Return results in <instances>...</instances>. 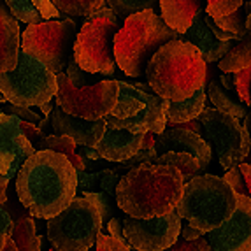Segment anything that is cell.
I'll use <instances>...</instances> for the list:
<instances>
[{"mask_svg": "<svg viewBox=\"0 0 251 251\" xmlns=\"http://www.w3.org/2000/svg\"><path fill=\"white\" fill-rule=\"evenodd\" d=\"M16 192L32 216L48 220L65 209L75 197L77 172L65 155L39 150L18 171Z\"/></svg>", "mask_w": 251, "mask_h": 251, "instance_id": "cell-1", "label": "cell"}, {"mask_svg": "<svg viewBox=\"0 0 251 251\" xmlns=\"http://www.w3.org/2000/svg\"><path fill=\"white\" fill-rule=\"evenodd\" d=\"M184 179L177 169L143 162L128 169L116 186V204L128 216L155 218L176 209Z\"/></svg>", "mask_w": 251, "mask_h": 251, "instance_id": "cell-2", "label": "cell"}, {"mask_svg": "<svg viewBox=\"0 0 251 251\" xmlns=\"http://www.w3.org/2000/svg\"><path fill=\"white\" fill-rule=\"evenodd\" d=\"M207 62L184 39H172L156 50L146 65V81L153 92L167 100H183L205 83Z\"/></svg>", "mask_w": 251, "mask_h": 251, "instance_id": "cell-3", "label": "cell"}, {"mask_svg": "<svg viewBox=\"0 0 251 251\" xmlns=\"http://www.w3.org/2000/svg\"><path fill=\"white\" fill-rule=\"evenodd\" d=\"M172 39H181V34L172 30L158 13L146 9L130 14L114 35L116 65L128 77H141L156 50Z\"/></svg>", "mask_w": 251, "mask_h": 251, "instance_id": "cell-4", "label": "cell"}, {"mask_svg": "<svg viewBox=\"0 0 251 251\" xmlns=\"http://www.w3.org/2000/svg\"><path fill=\"white\" fill-rule=\"evenodd\" d=\"M237 205V193L223 177L204 174L184 183L183 195L176 205L181 220L204 234L214 230L232 216Z\"/></svg>", "mask_w": 251, "mask_h": 251, "instance_id": "cell-5", "label": "cell"}, {"mask_svg": "<svg viewBox=\"0 0 251 251\" xmlns=\"http://www.w3.org/2000/svg\"><path fill=\"white\" fill-rule=\"evenodd\" d=\"M123 21L125 18L105 4L88 16L81 30H77L74 41V60L79 63V67L93 74H116L114 35L122 28Z\"/></svg>", "mask_w": 251, "mask_h": 251, "instance_id": "cell-6", "label": "cell"}, {"mask_svg": "<svg viewBox=\"0 0 251 251\" xmlns=\"http://www.w3.org/2000/svg\"><path fill=\"white\" fill-rule=\"evenodd\" d=\"M56 74L32 54L20 50L16 67L0 72V92L5 102L21 107L41 105L56 95Z\"/></svg>", "mask_w": 251, "mask_h": 251, "instance_id": "cell-7", "label": "cell"}, {"mask_svg": "<svg viewBox=\"0 0 251 251\" xmlns=\"http://www.w3.org/2000/svg\"><path fill=\"white\" fill-rule=\"evenodd\" d=\"M100 230V211L86 197H74L65 209L48 218V239L58 251H90Z\"/></svg>", "mask_w": 251, "mask_h": 251, "instance_id": "cell-8", "label": "cell"}, {"mask_svg": "<svg viewBox=\"0 0 251 251\" xmlns=\"http://www.w3.org/2000/svg\"><path fill=\"white\" fill-rule=\"evenodd\" d=\"M77 25L72 20L42 21L26 25L21 37V50L42 62L51 72H63L71 58H74V41Z\"/></svg>", "mask_w": 251, "mask_h": 251, "instance_id": "cell-9", "label": "cell"}, {"mask_svg": "<svg viewBox=\"0 0 251 251\" xmlns=\"http://www.w3.org/2000/svg\"><path fill=\"white\" fill-rule=\"evenodd\" d=\"M197 120L202 123L201 135L214 148L218 162L225 171L243 163L251 150L250 130L243 126L237 118L218 111L216 107H204Z\"/></svg>", "mask_w": 251, "mask_h": 251, "instance_id": "cell-10", "label": "cell"}, {"mask_svg": "<svg viewBox=\"0 0 251 251\" xmlns=\"http://www.w3.org/2000/svg\"><path fill=\"white\" fill-rule=\"evenodd\" d=\"M58 90L54 95V100L60 107L69 114L84 118V120H100L107 116L118 100V81L102 79L90 86L75 88L67 79L65 72L56 74Z\"/></svg>", "mask_w": 251, "mask_h": 251, "instance_id": "cell-11", "label": "cell"}, {"mask_svg": "<svg viewBox=\"0 0 251 251\" xmlns=\"http://www.w3.org/2000/svg\"><path fill=\"white\" fill-rule=\"evenodd\" d=\"M125 239L137 251H163L179 239L181 216L176 209L155 218H134L126 214L122 220Z\"/></svg>", "mask_w": 251, "mask_h": 251, "instance_id": "cell-12", "label": "cell"}, {"mask_svg": "<svg viewBox=\"0 0 251 251\" xmlns=\"http://www.w3.org/2000/svg\"><path fill=\"white\" fill-rule=\"evenodd\" d=\"M204 235L214 251H251V199L237 195L232 216Z\"/></svg>", "mask_w": 251, "mask_h": 251, "instance_id": "cell-13", "label": "cell"}, {"mask_svg": "<svg viewBox=\"0 0 251 251\" xmlns=\"http://www.w3.org/2000/svg\"><path fill=\"white\" fill-rule=\"evenodd\" d=\"M34 153L35 148L21 128V118L0 113V174L16 177L23 162Z\"/></svg>", "mask_w": 251, "mask_h": 251, "instance_id": "cell-14", "label": "cell"}, {"mask_svg": "<svg viewBox=\"0 0 251 251\" xmlns=\"http://www.w3.org/2000/svg\"><path fill=\"white\" fill-rule=\"evenodd\" d=\"M181 39L192 42L207 63H216L230 48V42L237 39V35L220 28L214 18L205 9H202Z\"/></svg>", "mask_w": 251, "mask_h": 251, "instance_id": "cell-15", "label": "cell"}, {"mask_svg": "<svg viewBox=\"0 0 251 251\" xmlns=\"http://www.w3.org/2000/svg\"><path fill=\"white\" fill-rule=\"evenodd\" d=\"M155 148L156 155H162L165 151L190 153L199 162L201 171H205L213 158V150L202 135L195 134L192 130L181 128L177 125H172V123H167L162 134L155 135Z\"/></svg>", "mask_w": 251, "mask_h": 251, "instance_id": "cell-16", "label": "cell"}, {"mask_svg": "<svg viewBox=\"0 0 251 251\" xmlns=\"http://www.w3.org/2000/svg\"><path fill=\"white\" fill-rule=\"evenodd\" d=\"M105 126H107L105 118H100V120H84V118L65 113L58 104L54 105V109L51 111V130L58 135L72 137L75 146L95 148V144L104 135Z\"/></svg>", "mask_w": 251, "mask_h": 251, "instance_id": "cell-17", "label": "cell"}, {"mask_svg": "<svg viewBox=\"0 0 251 251\" xmlns=\"http://www.w3.org/2000/svg\"><path fill=\"white\" fill-rule=\"evenodd\" d=\"M146 132H132V130L114 128V126H105L104 135L100 141L95 144V150L99 151L100 158L107 162L122 163L141 150Z\"/></svg>", "mask_w": 251, "mask_h": 251, "instance_id": "cell-18", "label": "cell"}, {"mask_svg": "<svg viewBox=\"0 0 251 251\" xmlns=\"http://www.w3.org/2000/svg\"><path fill=\"white\" fill-rule=\"evenodd\" d=\"M21 50L20 25L5 2L0 0V72L16 67L18 53Z\"/></svg>", "mask_w": 251, "mask_h": 251, "instance_id": "cell-19", "label": "cell"}, {"mask_svg": "<svg viewBox=\"0 0 251 251\" xmlns=\"http://www.w3.org/2000/svg\"><path fill=\"white\" fill-rule=\"evenodd\" d=\"M205 4L207 0H160V16L172 30L183 35Z\"/></svg>", "mask_w": 251, "mask_h": 251, "instance_id": "cell-20", "label": "cell"}, {"mask_svg": "<svg viewBox=\"0 0 251 251\" xmlns=\"http://www.w3.org/2000/svg\"><path fill=\"white\" fill-rule=\"evenodd\" d=\"M216 72H218L216 65H214V63H207L204 88H205L207 97H209V100L213 102V107H216L218 111H222V113H225V114H230V116L237 118V120H243L248 114V107L244 104H241V102H237L235 99H232V97L223 90V86L220 84L218 77L214 75Z\"/></svg>", "mask_w": 251, "mask_h": 251, "instance_id": "cell-21", "label": "cell"}, {"mask_svg": "<svg viewBox=\"0 0 251 251\" xmlns=\"http://www.w3.org/2000/svg\"><path fill=\"white\" fill-rule=\"evenodd\" d=\"M11 13L18 21L26 25H37L51 18H63L51 0H5Z\"/></svg>", "mask_w": 251, "mask_h": 251, "instance_id": "cell-22", "label": "cell"}, {"mask_svg": "<svg viewBox=\"0 0 251 251\" xmlns=\"http://www.w3.org/2000/svg\"><path fill=\"white\" fill-rule=\"evenodd\" d=\"M205 100H207V93H205L204 86L199 88L193 95H190L188 99H183V100L163 99V113L167 118V123L176 125V123H184L197 118L202 109L205 107Z\"/></svg>", "mask_w": 251, "mask_h": 251, "instance_id": "cell-23", "label": "cell"}, {"mask_svg": "<svg viewBox=\"0 0 251 251\" xmlns=\"http://www.w3.org/2000/svg\"><path fill=\"white\" fill-rule=\"evenodd\" d=\"M216 63L220 71L230 72V74H235V72L250 67L251 65V30H248L241 39L232 41L230 48L226 50V53L223 54Z\"/></svg>", "mask_w": 251, "mask_h": 251, "instance_id": "cell-24", "label": "cell"}, {"mask_svg": "<svg viewBox=\"0 0 251 251\" xmlns=\"http://www.w3.org/2000/svg\"><path fill=\"white\" fill-rule=\"evenodd\" d=\"M153 163H160V165H171V167L177 169L183 176L184 183L195 177L201 172L199 162L193 158L190 153H183V151H165L162 155H158Z\"/></svg>", "mask_w": 251, "mask_h": 251, "instance_id": "cell-25", "label": "cell"}, {"mask_svg": "<svg viewBox=\"0 0 251 251\" xmlns=\"http://www.w3.org/2000/svg\"><path fill=\"white\" fill-rule=\"evenodd\" d=\"M41 150H51V151H56V153L65 155L69 158V162L72 163V167L75 169V172L86 171L83 156H81L79 153H75V143L69 135H58V134L46 135L44 143L41 144Z\"/></svg>", "mask_w": 251, "mask_h": 251, "instance_id": "cell-26", "label": "cell"}, {"mask_svg": "<svg viewBox=\"0 0 251 251\" xmlns=\"http://www.w3.org/2000/svg\"><path fill=\"white\" fill-rule=\"evenodd\" d=\"M18 251H41V237L35 234V223L32 218H21L13 228V237Z\"/></svg>", "mask_w": 251, "mask_h": 251, "instance_id": "cell-27", "label": "cell"}, {"mask_svg": "<svg viewBox=\"0 0 251 251\" xmlns=\"http://www.w3.org/2000/svg\"><path fill=\"white\" fill-rule=\"evenodd\" d=\"M60 13L67 16L88 18L104 5L105 0H51Z\"/></svg>", "mask_w": 251, "mask_h": 251, "instance_id": "cell-28", "label": "cell"}, {"mask_svg": "<svg viewBox=\"0 0 251 251\" xmlns=\"http://www.w3.org/2000/svg\"><path fill=\"white\" fill-rule=\"evenodd\" d=\"M223 179L230 184L237 195H248L251 199V163H239L228 169Z\"/></svg>", "mask_w": 251, "mask_h": 251, "instance_id": "cell-29", "label": "cell"}, {"mask_svg": "<svg viewBox=\"0 0 251 251\" xmlns=\"http://www.w3.org/2000/svg\"><path fill=\"white\" fill-rule=\"evenodd\" d=\"M104 4L113 9L114 13L120 14L122 18H126L130 14L146 11V9L158 13L160 0H105Z\"/></svg>", "mask_w": 251, "mask_h": 251, "instance_id": "cell-30", "label": "cell"}, {"mask_svg": "<svg viewBox=\"0 0 251 251\" xmlns=\"http://www.w3.org/2000/svg\"><path fill=\"white\" fill-rule=\"evenodd\" d=\"M246 16H248V11L244 7V4L241 7H237L234 13L230 14H225L222 18H216V25L220 28L226 30V32H230V34L237 35V39H241L244 34L248 32L246 28Z\"/></svg>", "mask_w": 251, "mask_h": 251, "instance_id": "cell-31", "label": "cell"}, {"mask_svg": "<svg viewBox=\"0 0 251 251\" xmlns=\"http://www.w3.org/2000/svg\"><path fill=\"white\" fill-rule=\"evenodd\" d=\"M65 75L67 79L74 84L75 88H83V86H90V84H95L99 81H102L105 77L104 74H93V72L84 71L83 67H79V63L75 62L74 58L69 60L67 67H65Z\"/></svg>", "mask_w": 251, "mask_h": 251, "instance_id": "cell-32", "label": "cell"}, {"mask_svg": "<svg viewBox=\"0 0 251 251\" xmlns=\"http://www.w3.org/2000/svg\"><path fill=\"white\" fill-rule=\"evenodd\" d=\"M234 88L244 105H251V65L234 74Z\"/></svg>", "mask_w": 251, "mask_h": 251, "instance_id": "cell-33", "label": "cell"}, {"mask_svg": "<svg viewBox=\"0 0 251 251\" xmlns=\"http://www.w3.org/2000/svg\"><path fill=\"white\" fill-rule=\"evenodd\" d=\"M83 197L90 199L99 207L102 218V228L107 226V222L113 218V205L109 201V195L105 192H83Z\"/></svg>", "mask_w": 251, "mask_h": 251, "instance_id": "cell-34", "label": "cell"}, {"mask_svg": "<svg viewBox=\"0 0 251 251\" xmlns=\"http://www.w3.org/2000/svg\"><path fill=\"white\" fill-rule=\"evenodd\" d=\"M243 2L244 0H207L205 11L216 20V18H222L225 14L234 13L235 9L243 5Z\"/></svg>", "mask_w": 251, "mask_h": 251, "instance_id": "cell-35", "label": "cell"}, {"mask_svg": "<svg viewBox=\"0 0 251 251\" xmlns=\"http://www.w3.org/2000/svg\"><path fill=\"white\" fill-rule=\"evenodd\" d=\"M97 251H134L126 241L122 239L113 237L111 234H102V230L97 234V241H95Z\"/></svg>", "mask_w": 251, "mask_h": 251, "instance_id": "cell-36", "label": "cell"}, {"mask_svg": "<svg viewBox=\"0 0 251 251\" xmlns=\"http://www.w3.org/2000/svg\"><path fill=\"white\" fill-rule=\"evenodd\" d=\"M163 251H214L211 244L207 243L205 235H201L197 239H177L176 243L169 246Z\"/></svg>", "mask_w": 251, "mask_h": 251, "instance_id": "cell-37", "label": "cell"}, {"mask_svg": "<svg viewBox=\"0 0 251 251\" xmlns=\"http://www.w3.org/2000/svg\"><path fill=\"white\" fill-rule=\"evenodd\" d=\"M13 228H14L13 218L9 216L7 211L0 209V250L11 241V237H13Z\"/></svg>", "mask_w": 251, "mask_h": 251, "instance_id": "cell-38", "label": "cell"}, {"mask_svg": "<svg viewBox=\"0 0 251 251\" xmlns=\"http://www.w3.org/2000/svg\"><path fill=\"white\" fill-rule=\"evenodd\" d=\"M7 114H14V116L21 118V120H25V122L30 123H35L37 125L41 122V116L34 111H30V107H21V105H14V104H9L7 102Z\"/></svg>", "mask_w": 251, "mask_h": 251, "instance_id": "cell-39", "label": "cell"}, {"mask_svg": "<svg viewBox=\"0 0 251 251\" xmlns=\"http://www.w3.org/2000/svg\"><path fill=\"white\" fill-rule=\"evenodd\" d=\"M109 230V234L113 235V237L122 239V241H126L125 239V232H123V223L122 220H118V218H111L107 222V226H105Z\"/></svg>", "mask_w": 251, "mask_h": 251, "instance_id": "cell-40", "label": "cell"}, {"mask_svg": "<svg viewBox=\"0 0 251 251\" xmlns=\"http://www.w3.org/2000/svg\"><path fill=\"white\" fill-rule=\"evenodd\" d=\"M179 235L183 239H197V237H201V235H204V232L199 230V228H195V226H192L188 222H186V220H184V223H183V220H181Z\"/></svg>", "mask_w": 251, "mask_h": 251, "instance_id": "cell-41", "label": "cell"}, {"mask_svg": "<svg viewBox=\"0 0 251 251\" xmlns=\"http://www.w3.org/2000/svg\"><path fill=\"white\" fill-rule=\"evenodd\" d=\"M174 125V123H172ZM177 126H181V128H186V130H192V132H195V134L201 135L202 132V123L199 122L197 118H193V120H190V122H184V123H176Z\"/></svg>", "mask_w": 251, "mask_h": 251, "instance_id": "cell-42", "label": "cell"}, {"mask_svg": "<svg viewBox=\"0 0 251 251\" xmlns=\"http://www.w3.org/2000/svg\"><path fill=\"white\" fill-rule=\"evenodd\" d=\"M218 81L222 84L223 88H226L228 92L234 90V74L230 72H223V74H218Z\"/></svg>", "mask_w": 251, "mask_h": 251, "instance_id": "cell-43", "label": "cell"}, {"mask_svg": "<svg viewBox=\"0 0 251 251\" xmlns=\"http://www.w3.org/2000/svg\"><path fill=\"white\" fill-rule=\"evenodd\" d=\"M54 105H56V100H53V99H51V100H48V102H44V104H41L39 107H41V113L44 114V116H46V114H51V111L54 109Z\"/></svg>", "mask_w": 251, "mask_h": 251, "instance_id": "cell-44", "label": "cell"}, {"mask_svg": "<svg viewBox=\"0 0 251 251\" xmlns=\"http://www.w3.org/2000/svg\"><path fill=\"white\" fill-rule=\"evenodd\" d=\"M134 86H137L139 90H143V92H146V93H155V92H153V88H151L148 83H135Z\"/></svg>", "mask_w": 251, "mask_h": 251, "instance_id": "cell-45", "label": "cell"}, {"mask_svg": "<svg viewBox=\"0 0 251 251\" xmlns=\"http://www.w3.org/2000/svg\"><path fill=\"white\" fill-rule=\"evenodd\" d=\"M0 251H18V248H16V244H14L13 239H11V241H9V243L5 244V246L2 248V250H0Z\"/></svg>", "mask_w": 251, "mask_h": 251, "instance_id": "cell-46", "label": "cell"}, {"mask_svg": "<svg viewBox=\"0 0 251 251\" xmlns=\"http://www.w3.org/2000/svg\"><path fill=\"white\" fill-rule=\"evenodd\" d=\"M7 186H0V204H4L5 201H7Z\"/></svg>", "mask_w": 251, "mask_h": 251, "instance_id": "cell-47", "label": "cell"}, {"mask_svg": "<svg viewBox=\"0 0 251 251\" xmlns=\"http://www.w3.org/2000/svg\"><path fill=\"white\" fill-rule=\"evenodd\" d=\"M246 28H248V30H251V13L246 16Z\"/></svg>", "mask_w": 251, "mask_h": 251, "instance_id": "cell-48", "label": "cell"}, {"mask_svg": "<svg viewBox=\"0 0 251 251\" xmlns=\"http://www.w3.org/2000/svg\"><path fill=\"white\" fill-rule=\"evenodd\" d=\"M0 102H5V99H4V95H2V92H0Z\"/></svg>", "mask_w": 251, "mask_h": 251, "instance_id": "cell-49", "label": "cell"}, {"mask_svg": "<svg viewBox=\"0 0 251 251\" xmlns=\"http://www.w3.org/2000/svg\"><path fill=\"white\" fill-rule=\"evenodd\" d=\"M48 251H58V250H56V248H51V250H48Z\"/></svg>", "mask_w": 251, "mask_h": 251, "instance_id": "cell-50", "label": "cell"}]
</instances>
